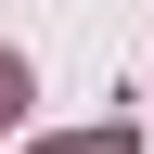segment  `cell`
<instances>
[{
    "label": "cell",
    "instance_id": "cell-1",
    "mask_svg": "<svg viewBox=\"0 0 154 154\" xmlns=\"http://www.w3.org/2000/svg\"><path fill=\"white\" fill-rule=\"evenodd\" d=\"M0 128H26V64L0 51Z\"/></svg>",
    "mask_w": 154,
    "mask_h": 154
},
{
    "label": "cell",
    "instance_id": "cell-2",
    "mask_svg": "<svg viewBox=\"0 0 154 154\" xmlns=\"http://www.w3.org/2000/svg\"><path fill=\"white\" fill-rule=\"evenodd\" d=\"M38 154H128V128H90V141H38Z\"/></svg>",
    "mask_w": 154,
    "mask_h": 154
}]
</instances>
